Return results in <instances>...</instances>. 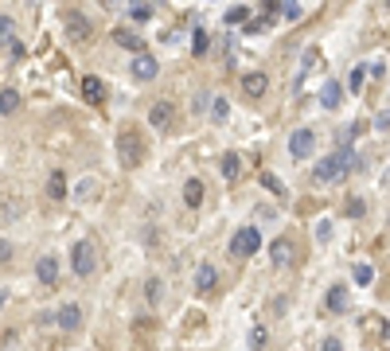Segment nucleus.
Wrapping results in <instances>:
<instances>
[{
	"instance_id": "obj_23",
	"label": "nucleus",
	"mask_w": 390,
	"mask_h": 351,
	"mask_svg": "<svg viewBox=\"0 0 390 351\" xmlns=\"http://www.w3.org/2000/svg\"><path fill=\"white\" fill-rule=\"evenodd\" d=\"M211 47V36H207V27H195L192 32V55H203V51Z\"/></svg>"
},
{
	"instance_id": "obj_39",
	"label": "nucleus",
	"mask_w": 390,
	"mask_h": 351,
	"mask_svg": "<svg viewBox=\"0 0 390 351\" xmlns=\"http://www.w3.org/2000/svg\"><path fill=\"white\" fill-rule=\"evenodd\" d=\"M347 215H363V199H347Z\"/></svg>"
},
{
	"instance_id": "obj_20",
	"label": "nucleus",
	"mask_w": 390,
	"mask_h": 351,
	"mask_svg": "<svg viewBox=\"0 0 390 351\" xmlns=\"http://www.w3.org/2000/svg\"><path fill=\"white\" fill-rule=\"evenodd\" d=\"M183 203H187V207H199V203H203V183H199V180H187V183H183Z\"/></svg>"
},
{
	"instance_id": "obj_41",
	"label": "nucleus",
	"mask_w": 390,
	"mask_h": 351,
	"mask_svg": "<svg viewBox=\"0 0 390 351\" xmlns=\"http://www.w3.org/2000/svg\"><path fill=\"white\" fill-rule=\"evenodd\" d=\"M375 129H390V113H378V117H375Z\"/></svg>"
},
{
	"instance_id": "obj_5",
	"label": "nucleus",
	"mask_w": 390,
	"mask_h": 351,
	"mask_svg": "<svg viewBox=\"0 0 390 351\" xmlns=\"http://www.w3.org/2000/svg\"><path fill=\"white\" fill-rule=\"evenodd\" d=\"M289 152H292V160H308L317 152V133H312V129H292Z\"/></svg>"
},
{
	"instance_id": "obj_37",
	"label": "nucleus",
	"mask_w": 390,
	"mask_h": 351,
	"mask_svg": "<svg viewBox=\"0 0 390 351\" xmlns=\"http://www.w3.org/2000/svg\"><path fill=\"white\" fill-rule=\"evenodd\" d=\"M203 109H211V94H199V98H195V113H203Z\"/></svg>"
},
{
	"instance_id": "obj_29",
	"label": "nucleus",
	"mask_w": 390,
	"mask_h": 351,
	"mask_svg": "<svg viewBox=\"0 0 390 351\" xmlns=\"http://www.w3.org/2000/svg\"><path fill=\"white\" fill-rule=\"evenodd\" d=\"M227 24H231V27L242 24L246 27V24H250V8H231V12H227Z\"/></svg>"
},
{
	"instance_id": "obj_18",
	"label": "nucleus",
	"mask_w": 390,
	"mask_h": 351,
	"mask_svg": "<svg viewBox=\"0 0 390 351\" xmlns=\"http://www.w3.org/2000/svg\"><path fill=\"white\" fill-rule=\"evenodd\" d=\"M47 195H51V199H67V176H62L59 168L47 176Z\"/></svg>"
},
{
	"instance_id": "obj_1",
	"label": "nucleus",
	"mask_w": 390,
	"mask_h": 351,
	"mask_svg": "<svg viewBox=\"0 0 390 351\" xmlns=\"http://www.w3.org/2000/svg\"><path fill=\"white\" fill-rule=\"evenodd\" d=\"M359 168V157H355V148H336V152H328L324 160H317V168H312V180L317 183H340L347 180L352 172Z\"/></svg>"
},
{
	"instance_id": "obj_28",
	"label": "nucleus",
	"mask_w": 390,
	"mask_h": 351,
	"mask_svg": "<svg viewBox=\"0 0 390 351\" xmlns=\"http://www.w3.org/2000/svg\"><path fill=\"white\" fill-rule=\"evenodd\" d=\"M266 343H269V332H266V328H262V324H257V328H250V348H254V351H262Z\"/></svg>"
},
{
	"instance_id": "obj_24",
	"label": "nucleus",
	"mask_w": 390,
	"mask_h": 351,
	"mask_svg": "<svg viewBox=\"0 0 390 351\" xmlns=\"http://www.w3.org/2000/svg\"><path fill=\"white\" fill-rule=\"evenodd\" d=\"M227 113H231V102L219 98V94H211V117H215V122H227Z\"/></svg>"
},
{
	"instance_id": "obj_36",
	"label": "nucleus",
	"mask_w": 390,
	"mask_h": 351,
	"mask_svg": "<svg viewBox=\"0 0 390 351\" xmlns=\"http://www.w3.org/2000/svg\"><path fill=\"white\" fill-rule=\"evenodd\" d=\"M8 55H12V59H24V43H20V39H12V43H8Z\"/></svg>"
},
{
	"instance_id": "obj_32",
	"label": "nucleus",
	"mask_w": 390,
	"mask_h": 351,
	"mask_svg": "<svg viewBox=\"0 0 390 351\" xmlns=\"http://www.w3.org/2000/svg\"><path fill=\"white\" fill-rule=\"evenodd\" d=\"M281 16H285V20H301V4H289V0H281Z\"/></svg>"
},
{
	"instance_id": "obj_8",
	"label": "nucleus",
	"mask_w": 390,
	"mask_h": 351,
	"mask_svg": "<svg viewBox=\"0 0 390 351\" xmlns=\"http://www.w3.org/2000/svg\"><path fill=\"white\" fill-rule=\"evenodd\" d=\"M133 74H137V78H141V82H152V78H157V74H160V63L152 59L148 51H141V55H137V59H133Z\"/></svg>"
},
{
	"instance_id": "obj_9",
	"label": "nucleus",
	"mask_w": 390,
	"mask_h": 351,
	"mask_svg": "<svg viewBox=\"0 0 390 351\" xmlns=\"http://www.w3.org/2000/svg\"><path fill=\"white\" fill-rule=\"evenodd\" d=\"M113 43L125 51H137V55L145 51V36H137L133 27H113Z\"/></svg>"
},
{
	"instance_id": "obj_22",
	"label": "nucleus",
	"mask_w": 390,
	"mask_h": 351,
	"mask_svg": "<svg viewBox=\"0 0 390 351\" xmlns=\"http://www.w3.org/2000/svg\"><path fill=\"white\" fill-rule=\"evenodd\" d=\"M352 278H355V285H371V281H375V266L355 262V266H352Z\"/></svg>"
},
{
	"instance_id": "obj_31",
	"label": "nucleus",
	"mask_w": 390,
	"mask_h": 351,
	"mask_svg": "<svg viewBox=\"0 0 390 351\" xmlns=\"http://www.w3.org/2000/svg\"><path fill=\"white\" fill-rule=\"evenodd\" d=\"M273 16H281V0H266L262 4V20H273Z\"/></svg>"
},
{
	"instance_id": "obj_4",
	"label": "nucleus",
	"mask_w": 390,
	"mask_h": 351,
	"mask_svg": "<svg viewBox=\"0 0 390 351\" xmlns=\"http://www.w3.org/2000/svg\"><path fill=\"white\" fill-rule=\"evenodd\" d=\"M257 250H262V234H257V227H238L231 234V254L250 258V254H257Z\"/></svg>"
},
{
	"instance_id": "obj_30",
	"label": "nucleus",
	"mask_w": 390,
	"mask_h": 351,
	"mask_svg": "<svg viewBox=\"0 0 390 351\" xmlns=\"http://www.w3.org/2000/svg\"><path fill=\"white\" fill-rule=\"evenodd\" d=\"M347 82H352V90H363V82H367V63H359V67H355Z\"/></svg>"
},
{
	"instance_id": "obj_7",
	"label": "nucleus",
	"mask_w": 390,
	"mask_h": 351,
	"mask_svg": "<svg viewBox=\"0 0 390 351\" xmlns=\"http://www.w3.org/2000/svg\"><path fill=\"white\" fill-rule=\"evenodd\" d=\"M55 324H59L62 332H78V328H82V308H78V304H62L59 313H55Z\"/></svg>"
},
{
	"instance_id": "obj_38",
	"label": "nucleus",
	"mask_w": 390,
	"mask_h": 351,
	"mask_svg": "<svg viewBox=\"0 0 390 351\" xmlns=\"http://www.w3.org/2000/svg\"><path fill=\"white\" fill-rule=\"evenodd\" d=\"M317 238H320V242H328V238H332V223H320V227H317Z\"/></svg>"
},
{
	"instance_id": "obj_12",
	"label": "nucleus",
	"mask_w": 390,
	"mask_h": 351,
	"mask_svg": "<svg viewBox=\"0 0 390 351\" xmlns=\"http://www.w3.org/2000/svg\"><path fill=\"white\" fill-rule=\"evenodd\" d=\"M340 102H343V86L336 82V78H328V82L320 86V106H324V109H336Z\"/></svg>"
},
{
	"instance_id": "obj_11",
	"label": "nucleus",
	"mask_w": 390,
	"mask_h": 351,
	"mask_svg": "<svg viewBox=\"0 0 390 351\" xmlns=\"http://www.w3.org/2000/svg\"><path fill=\"white\" fill-rule=\"evenodd\" d=\"M215 285H219V269L211 266V262H203V266L195 269V289H199V293H211Z\"/></svg>"
},
{
	"instance_id": "obj_19",
	"label": "nucleus",
	"mask_w": 390,
	"mask_h": 351,
	"mask_svg": "<svg viewBox=\"0 0 390 351\" xmlns=\"http://www.w3.org/2000/svg\"><path fill=\"white\" fill-rule=\"evenodd\" d=\"M20 109V94L16 90H0V117H12Z\"/></svg>"
},
{
	"instance_id": "obj_13",
	"label": "nucleus",
	"mask_w": 390,
	"mask_h": 351,
	"mask_svg": "<svg viewBox=\"0 0 390 351\" xmlns=\"http://www.w3.org/2000/svg\"><path fill=\"white\" fill-rule=\"evenodd\" d=\"M67 32H71V39H78V43H86L90 39V20L78 12H67Z\"/></svg>"
},
{
	"instance_id": "obj_34",
	"label": "nucleus",
	"mask_w": 390,
	"mask_h": 351,
	"mask_svg": "<svg viewBox=\"0 0 390 351\" xmlns=\"http://www.w3.org/2000/svg\"><path fill=\"white\" fill-rule=\"evenodd\" d=\"M12 254H16V250H12V242H8V238H0V266H4V262H8Z\"/></svg>"
},
{
	"instance_id": "obj_14",
	"label": "nucleus",
	"mask_w": 390,
	"mask_h": 351,
	"mask_svg": "<svg viewBox=\"0 0 390 351\" xmlns=\"http://www.w3.org/2000/svg\"><path fill=\"white\" fill-rule=\"evenodd\" d=\"M82 98L90 102V106H98V102L106 98V82H102V78H94V74H86V78H82Z\"/></svg>"
},
{
	"instance_id": "obj_3",
	"label": "nucleus",
	"mask_w": 390,
	"mask_h": 351,
	"mask_svg": "<svg viewBox=\"0 0 390 351\" xmlns=\"http://www.w3.org/2000/svg\"><path fill=\"white\" fill-rule=\"evenodd\" d=\"M71 269L74 278H90L98 269V254H94V242H86V238H78V242L71 246Z\"/></svg>"
},
{
	"instance_id": "obj_26",
	"label": "nucleus",
	"mask_w": 390,
	"mask_h": 351,
	"mask_svg": "<svg viewBox=\"0 0 390 351\" xmlns=\"http://www.w3.org/2000/svg\"><path fill=\"white\" fill-rule=\"evenodd\" d=\"M129 20L148 24V20H152V4H129Z\"/></svg>"
},
{
	"instance_id": "obj_15",
	"label": "nucleus",
	"mask_w": 390,
	"mask_h": 351,
	"mask_svg": "<svg viewBox=\"0 0 390 351\" xmlns=\"http://www.w3.org/2000/svg\"><path fill=\"white\" fill-rule=\"evenodd\" d=\"M269 262L281 266V269L289 266V262H292V242H289V238H277V242L269 246Z\"/></svg>"
},
{
	"instance_id": "obj_10",
	"label": "nucleus",
	"mask_w": 390,
	"mask_h": 351,
	"mask_svg": "<svg viewBox=\"0 0 390 351\" xmlns=\"http://www.w3.org/2000/svg\"><path fill=\"white\" fill-rule=\"evenodd\" d=\"M36 278L43 281V285H55V281H59V262H55V254H43L36 262Z\"/></svg>"
},
{
	"instance_id": "obj_33",
	"label": "nucleus",
	"mask_w": 390,
	"mask_h": 351,
	"mask_svg": "<svg viewBox=\"0 0 390 351\" xmlns=\"http://www.w3.org/2000/svg\"><path fill=\"white\" fill-rule=\"evenodd\" d=\"M145 293H148V301L157 304V301H160V278H148V285H145Z\"/></svg>"
},
{
	"instance_id": "obj_21",
	"label": "nucleus",
	"mask_w": 390,
	"mask_h": 351,
	"mask_svg": "<svg viewBox=\"0 0 390 351\" xmlns=\"http://www.w3.org/2000/svg\"><path fill=\"white\" fill-rule=\"evenodd\" d=\"M219 168H222V176H227V180H234V176L242 172V157H234V152H222Z\"/></svg>"
},
{
	"instance_id": "obj_40",
	"label": "nucleus",
	"mask_w": 390,
	"mask_h": 351,
	"mask_svg": "<svg viewBox=\"0 0 390 351\" xmlns=\"http://www.w3.org/2000/svg\"><path fill=\"white\" fill-rule=\"evenodd\" d=\"M262 27H266V20H250V24H246V36H257Z\"/></svg>"
},
{
	"instance_id": "obj_6",
	"label": "nucleus",
	"mask_w": 390,
	"mask_h": 351,
	"mask_svg": "<svg viewBox=\"0 0 390 351\" xmlns=\"http://www.w3.org/2000/svg\"><path fill=\"white\" fill-rule=\"evenodd\" d=\"M172 113H176L172 102H168V98H160V102H152V109H148V125H152V129H168Z\"/></svg>"
},
{
	"instance_id": "obj_17",
	"label": "nucleus",
	"mask_w": 390,
	"mask_h": 351,
	"mask_svg": "<svg viewBox=\"0 0 390 351\" xmlns=\"http://www.w3.org/2000/svg\"><path fill=\"white\" fill-rule=\"evenodd\" d=\"M266 86H269V78H266V74H246V78H242V90H246V94H250V98H257V94H266Z\"/></svg>"
},
{
	"instance_id": "obj_2",
	"label": "nucleus",
	"mask_w": 390,
	"mask_h": 351,
	"mask_svg": "<svg viewBox=\"0 0 390 351\" xmlns=\"http://www.w3.org/2000/svg\"><path fill=\"white\" fill-rule=\"evenodd\" d=\"M117 160H122V168H137L145 160V141H141L137 129H122L117 133Z\"/></svg>"
},
{
	"instance_id": "obj_35",
	"label": "nucleus",
	"mask_w": 390,
	"mask_h": 351,
	"mask_svg": "<svg viewBox=\"0 0 390 351\" xmlns=\"http://www.w3.org/2000/svg\"><path fill=\"white\" fill-rule=\"evenodd\" d=\"M320 351H343V343H340V339H336V336H328V339H324V343H320Z\"/></svg>"
},
{
	"instance_id": "obj_25",
	"label": "nucleus",
	"mask_w": 390,
	"mask_h": 351,
	"mask_svg": "<svg viewBox=\"0 0 390 351\" xmlns=\"http://www.w3.org/2000/svg\"><path fill=\"white\" fill-rule=\"evenodd\" d=\"M12 36H16V20L12 16H0V47H8Z\"/></svg>"
},
{
	"instance_id": "obj_16",
	"label": "nucleus",
	"mask_w": 390,
	"mask_h": 351,
	"mask_svg": "<svg viewBox=\"0 0 390 351\" xmlns=\"http://www.w3.org/2000/svg\"><path fill=\"white\" fill-rule=\"evenodd\" d=\"M324 304H328V313H347V285H328Z\"/></svg>"
},
{
	"instance_id": "obj_27",
	"label": "nucleus",
	"mask_w": 390,
	"mask_h": 351,
	"mask_svg": "<svg viewBox=\"0 0 390 351\" xmlns=\"http://www.w3.org/2000/svg\"><path fill=\"white\" fill-rule=\"evenodd\" d=\"M262 183H266V188H269L273 195H277V199H285V195H289V192H285V183H281L277 176H273V172H262Z\"/></svg>"
}]
</instances>
